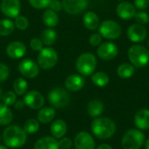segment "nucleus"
<instances>
[{"mask_svg":"<svg viewBox=\"0 0 149 149\" xmlns=\"http://www.w3.org/2000/svg\"><path fill=\"white\" fill-rule=\"evenodd\" d=\"M91 130L98 139L107 140L114 135L116 125L113 120L107 117H97L91 124Z\"/></svg>","mask_w":149,"mask_h":149,"instance_id":"obj_1","label":"nucleus"},{"mask_svg":"<svg viewBox=\"0 0 149 149\" xmlns=\"http://www.w3.org/2000/svg\"><path fill=\"white\" fill-rule=\"evenodd\" d=\"M3 140L7 148H18L23 147L27 141V134L24 128L17 125L7 127L3 133Z\"/></svg>","mask_w":149,"mask_h":149,"instance_id":"obj_2","label":"nucleus"},{"mask_svg":"<svg viewBox=\"0 0 149 149\" xmlns=\"http://www.w3.org/2000/svg\"><path fill=\"white\" fill-rule=\"evenodd\" d=\"M130 63L137 68L145 67L149 63V51L141 45H132L127 52Z\"/></svg>","mask_w":149,"mask_h":149,"instance_id":"obj_3","label":"nucleus"},{"mask_svg":"<svg viewBox=\"0 0 149 149\" xmlns=\"http://www.w3.org/2000/svg\"><path fill=\"white\" fill-rule=\"evenodd\" d=\"M145 143V134L140 129L127 130L121 139L123 149H141Z\"/></svg>","mask_w":149,"mask_h":149,"instance_id":"obj_4","label":"nucleus"},{"mask_svg":"<svg viewBox=\"0 0 149 149\" xmlns=\"http://www.w3.org/2000/svg\"><path fill=\"white\" fill-rule=\"evenodd\" d=\"M97 66V58L91 52H85L76 60V69L82 76L92 75Z\"/></svg>","mask_w":149,"mask_h":149,"instance_id":"obj_5","label":"nucleus"},{"mask_svg":"<svg viewBox=\"0 0 149 149\" xmlns=\"http://www.w3.org/2000/svg\"><path fill=\"white\" fill-rule=\"evenodd\" d=\"M99 32L102 38L109 40H114L120 38L122 32V29L120 24L116 21L107 19L104 20L101 24H100Z\"/></svg>","mask_w":149,"mask_h":149,"instance_id":"obj_6","label":"nucleus"},{"mask_svg":"<svg viewBox=\"0 0 149 149\" xmlns=\"http://www.w3.org/2000/svg\"><path fill=\"white\" fill-rule=\"evenodd\" d=\"M49 103L53 108H63L68 106L71 98L69 93L61 87H56L50 91L47 96Z\"/></svg>","mask_w":149,"mask_h":149,"instance_id":"obj_7","label":"nucleus"},{"mask_svg":"<svg viewBox=\"0 0 149 149\" xmlns=\"http://www.w3.org/2000/svg\"><path fill=\"white\" fill-rule=\"evenodd\" d=\"M58 62V53L52 47L43 48L38 56V65L45 70L51 69L56 65Z\"/></svg>","mask_w":149,"mask_h":149,"instance_id":"obj_8","label":"nucleus"},{"mask_svg":"<svg viewBox=\"0 0 149 149\" xmlns=\"http://www.w3.org/2000/svg\"><path fill=\"white\" fill-rule=\"evenodd\" d=\"M18 71L25 78L34 79L38 75L39 67L32 59L25 58L18 64Z\"/></svg>","mask_w":149,"mask_h":149,"instance_id":"obj_9","label":"nucleus"},{"mask_svg":"<svg viewBox=\"0 0 149 149\" xmlns=\"http://www.w3.org/2000/svg\"><path fill=\"white\" fill-rule=\"evenodd\" d=\"M118 46L113 42L101 43L97 49V55L103 60H112L118 55Z\"/></svg>","mask_w":149,"mask_h":149,"instance_id":"obj_10","label":"nucleus"},{"mask_svg":"<svg viewBox=\"0 0 149 149\" xmlns=\"http://www.w3.org/2000/svg\"><path fill=\"white\" fill-rule=\"evenodd\" d=\"M128 39L133 43H141L144 41L148 35V31L143 24H134L130 25L127 31Z\"/></svg>","mask_w":149,"mask_h":149,"instance_id":"obj_11","label":"nucleus"},{"mask_svg":"<svg viewBox=\"0 0 149 149\" xmlns=\"http://www.w3.org/2000/svg\"><path fill=\"white\" fill-rule=\"evenodd\" d=\"M73 144L76 149H95L96 147L93 137L87 132H79L77 134Z\"/></svg>","mask_w":149,"mask_h":149,"instance_id":"obj_12","label":"nucleus"},{"mask_svg":"<svg viewBox=\"0 0 149 149\" xmlns=\"http://www.w3.org/2000/svg\"><path fill=\"white\" fill-rule=\"evenodd\" d=\"M24 101L25 106L31 109H40L45 104L44 96L38 91H30L25 93L24 97Z\"/></svg>","mask_w":149,"mask_h":149,"instance_id":"obj_13","label":"nucleus"},{"mask_svg":"<svg viewBox=\"0 0 149 149\" xmlns=\"http://www.w3.org/2000/svg\"><path fill=\"white\" fill-rule=\"evenodd\" d=\"M0 8L4 16L14 18L20 13L21 3L19 0H2Z\"/></svg>","mask_w":149,"mask_h":149,"instance_id":"obj_14","label":"nucleus"},{"mask_svg":"<svg viewBox=\"0 0 149 149\" xmlns=\"http://www.w3.org/2000/svg\"><path fill=\"white\" fill-rule=\"evenodd\" d=\"M64 10L71 14L77 15L85 10L88 5V0H63Z\"/></svg>","mask_w":149,"mask_h":149,"instance_id":"obj_15","label":"nucleus"},{"mask_svg":"<svg viewBox=\"0 0 149 149\" xmlns=\"http://www.w3.org/2000/svg\"><path fill=\"white\" fill-rule=\"evenodd\" d=\"M116 13L120 18L124 20H128L134 17V15L136 13V8L134 4L129 2L122 1L117 5Z\"/></svg>","mask_w":149,"mask_h":149,"instance_id":"obj_16","label":"nucleus"},{"mask_svg":"<svg viewBox=\"0 0 149 149\" xmlns=\"http://www.w3.org/2000/svg\"><path fill=\"white\" fill-rule=\"evenodd\" d=\"M6 53L10 58H21L26 53V46L20 41H13L7 45Z\"/></svg>","mask_w":149,"mask_h":149,"instance_id":"obj_17","label":"nucleus"},{"mask_svg":"<svg viewBox=\"0 0 149 149\" xmlns=\"http://www.w3.org/2000/svg\"><path fill=\"white\" fill-rule=\"evenodd\" d=\"M134 125L136 127L141 131H146L149 129V109L142 108L139 110L134 118Z\"/></svg>","mask_w":149,"mask_h":149,"instance_id":"obj_18","label":"nucleus"},{"mask_svg":"<svg viewBox=\"0 0 149 149\" xmlns=\"http://www.w3.org/2000/svg\"><path fill=\"white\" fill-rule=\"evenodd\" d=\"M65 86L66 89L71 92H78L84 87L85 79L80 75L72 74L66 78L65 81Z\"/></svg>","mask_w":149,"mask_h":149,"instance_id":"obj_19","label":"nucleus"},{"mask_svg":"<svg viewBox=\"0 0 149 149\" xmlns=\"http://www.w3.org/2000/svg\"><path fill=\"white\" fill-rule=\"evenodd\" d=\"M51 134L55 139L63 138L67 132V125L63 120H56L51 125Z\"/></svg>","mask_w":149,"mask_h":149,"instance_id":"obj_20","label":"nucleus"},{"mask_svg":"<svg viewBox=\"0 0 149 149\" xmlns=\"http://www.w3.org/2000/svg\"><path fill=\"white\" fill-rule=\"evenodd\" d=\"M34 149H60L58 141L54 137L45 136L37 141L34 145Z\"/></svg>","mask_w":149,"mask_h":149,"instance_id":"obj_21","label":"nucleus"},{"mask_svg":"<svg viewBox=\"0 0 149 149\" xmlns=\"http://www.w3.org/2000/svg\"><path fill=\"white\" fill-rule=\"evenodd\" d=\"M104 104L100 100H92L87 104V113L92 118L100 117L104 112Z\"/></svg>","mask_w":149,"mask_h":149,"instance_id":"obj_22","label":"nucleus"},{"mask_svg":"<svg viewBox=\"0 0 149 149\" xmlns=\"http://www.w3.org/2000/svg\"><path fill=\"white\" fill-rule=\"evenodd\" d=\"M83 23L90 31H94L100 26V18L98 15L93 11H87L83 17Z\"/></svg>","mask_w":149,"mask_h":149,"instance_id":"obj_23","label":"nucleus"},{"mask_svg":"<svg viewBox=\"0 0 149 149\" xmlns=\"http://www.w3.org/2000/svg\"><path fill=\"white\" fill-rule=\"evenodd\" d=\"M56 111L53 107L40 108L38 113V120L42 124H49L55 118Z\"/></svg>","mask_w":149,"mask_h":149,"instance_id":"obj_24","label":"nucleus"},{"mask_svg":"<svg viewBox=\"0 0 149 149\" xmlns=\"http://www.w3.org/2000/svg\"><path fill=\"white\" fill-rule=\"evenodd\" d=\"M135 72V67L130 63H123L117 68V74L120 79H130Z\"/></svg>","mask_w":149,"mask_h":149,"instance_id":"obj_25","label":"nucleus"},{"mask_svg":"<svg viewBox=\"0 0 149 149\" xmlns=\"http://www.w3.org/2000/svg\"><path fill=\"white\" fill-rule=\"evenodd\" d=\"M13 114L8 106L0 103V126H7L11 123Z\"/></svg>","mask_w":149,"mask_h":149,"instance_id":"obj_26","label":"nucleus"},{"mask_svg":"<svg viewBox=\"0 0 149 149\" xmlns=\"http://www.w3.org/2000/svg\"><path fill=\"white\" fill-rule=\"evenodd\" d=\"M42 18L44 21V24L50 28L55 27L58 23V17L56 11H54L51 9H47L44 12Z\"/></svg>","mask_w":149,"mask_h":149,"instance_id":"obj_27","label":"nucleus"},{"mask_svg":"<svg viewBox=\"0 0 149 149\" xmlns=\"http://www.w3.org/2000/svg\"><path fill=\"white\" fill-rule=\"evenodd\" d=\"M40 39L42 40L44 45L47 46L52 45L57 40V33L53 29L47 28L41 32Z\"/></svg>","mask_w":149,"mask_h":149,"instance_id":"obj_28","label":"nucleus"},{"mask_svg":"<svg viewBox=\"0 0 149 149\" xmlns=\"http://www.w3.org/2000/svg\"><path fill=\"white\" fill-rule=\"evenodd\" d=\"M92 81L93 83L99 86V87H104L106 86H107V84L109 83V76L107 73H106L105 72H97L92 74Z\"/></svg>","mask_w":149,"mask_h":149,"instance_id":"obj_29","label":"nucleus"},{"mask_svg":"<svg viewBox=\"0 0 149 149\" xmlns=\"http://www.w3.org/2000/svg\"><path fill=\"white\" fill-rule=\"evenodd\" d=\"M15 29L14 23L8 18L0 20V36L6 37L13 32Z\"/></svg>","mask_w":149,"mask_h":149,"instance_id":"obj_30","label":"nucleus"},{"mask_svg":"<svg viewBox=\"0 0 149 149\" xmlns=\"http://www.w3.org/2000/svg\"><path fill=\"white\" fill-rule=\"evenodd\" d=\"M27 88H28L27 81L23 78L17 79L13 83V90L17 95L21 96V95L25 94L27 92Z\"/></svg>","mask_w":149,"mask_h":149,"instance_id":"obj_31","label":"nucleus"},{"mask_svg":"<svg viewBox=\"0 0 149 149\" xmlns=\"http://www.w3.org/2000/svg\"><path fill=\"white\" fill-rule=\"evenodd\" d=\"M39 129V121L35 119H29L24 122V130L26 134H35Z\"/></svg>","mask_w":149,"mask_h":149,"instance_id":"obj_32","label":"nucleus"},{"mask_svg":"<svg viewBox=\"0 0 149 149\" xmlns=\"http://www.w3.org/2000/svg\"><path fill=\"white\" fill-rule=\"evenodd\" d=\"M14 24H15V27H17L18 30L24 31V30H26V29L28 28V26H29V20H28V18H26L24 16L18 15L17 17H15Z\"/></svg>","mask_w":149,"mask_h":149,"instance_id":"obj_33","label":"nucleus"},{"mask_svg":"<svg viewBox=\"0 0 149 149\" xmlns=\"http://www.w3.org/2000/svg\"><path fill=\"white\" fill-rule=\"evenodd\" d=\"M16 99H17L16 93L12 91H8V92L4 93L3 94V97H2L3 104L8 106V107L14 105V103L16 102Z\"/></svg>","mask_w":149,"mask_h":149,"instance_id":"obj_34","label":"nucleus"},{"mask_svg":"<svg viewBox=\"0 0 149 149\" xmlns=\"http://www.w3.org/2000/svg\"><path fill=\"white\" fill-rule=\"evenodd\" d=\"M134 17L137 21V24H146L149 22V15L144 10L137 11L134 15Z\"/></svg>","mask_w":149,"mask_h":149,"instance_id":"obj_35","label":"nucleus"},{"mask_svg":"<svg viewBox=\"0 0 149 149\" xmlns=\"http://www.w3.org/2000/svg\"><path fill=\"white\" fill-rule=\"evenodd\" d=\"M52 0H29L31 5L35 9H45L50 5Z\"/></svg>","mask_w":149,"mask_h":149,"instance_id":"obj_36","label":"nucleus"},{"mask_svg":"<svg viewBox=\"0 0 149 149\" xmlns=\"http://www.w3.org/2000/svg\"><path fill=\"white\" fill-rule=\"evenodd\" d=\"M30 46H31V48L33 51H35V52H40L44 48V44H43V42H42V40L40 38H32L31 40Z\"/></svg>","mask_w":149,"mask_h":149,"instance_id":"obj_37","label":"nucleus"},{"mask_svg":"<svg viewBox=\"0 0 149 149\" xmlns=\"http://www.w3.org/2000/svg\"><path fill=\"white\" fill-rule=\"evenodd\" d=\"M9 74H10L9 67L4 64L0 63V83L6 80L9 77Z\"/></svg>","mask_w":149,"mask_h":149,"instance_id":"obj_38","label":"nucleus"},{"mask_svg":"<svg viewBox=\"0 0 149 149\" xmlns=\"http://www.w3.org/2000/svg\"><path fill=\"white\" fill-rule=\"evenodd\" d=\"M102 42V37L100 33H93L89 38V44L92 46H99Z\"/></svg>","mask_w":149,"mask_h":149,"instance_id":"obj_39","label":"nucleus"},{"mask_svg":"<svg viewBox=\"0 0 149 149\" xmlns=\"http://www.w3.org/2000/svg\"><path fill=\"white\" fill-rule=\"evenodd\" d=\"M72 144H73L72 141L67 137H65V138L63 137L58 141V146H59L60 149H70L72 148Z\"/></svg>","mask_w":149,"mask_h":149,"instance_id":"obj_40","label":"nucleus"},{"mask_svg":"<svg viewBox=\"0 0 149 149\" xmlns=\"http://www.w3.org/2000/svg\"><path fill=\"white\" fill-rule=\"evenodd\" d=\"M50 9L54 10V11H59L63 8V3L59 0H52L49 5Z\"/></svg>","mask_w":149,"mask_h":149,"instance_id":"obj_41","label":"nucleus"},{"mask_svg":"<svg viewBox=\"0 0 149 149\" xmlns=\"http://www.w3.org/2000/svg\"><path fill=\"white\" fill-rule=\"evenodd\" d=\"M149 5V0H134V6L135 8L139 9L140 10H143L147 9Z\"/></svg>","mask_w":149,"mask_h":149,"instance_id":"obj_42","label":"nucleus"},{"mask_svg":"<svg viewBox=\"0 0 149 149\" xmlns=\"http://www.w3.org/2000/svg\"><path fill=\"white\" fill-rule=\"evenodd\" d=\"M25 104L24 100H16V102L14 103V107L16 110H22L24 107Z\"/></svg>","mask_w":149,"mask_h":149,"instance_id":"obj_43","label":"nucleus"},{"mask_svg":"<svg viewBox=\"0 0 149 149\" xmlns=\"http://www.w3.org/2000/svg\"><path fill=\"white\" fill-rule=\"evenodd\" d=\"M97 149H113L109 144H106V143H104V144H100Z\"/></svg>","mask_w":149,"mask_h":149,"instance_id":"obj_44","label":"nucleus"},{"mask_svg":"<svg viewBox=\"0 0 149 149\" xmlns=\"http://www.w3.org/2000/svg\"><path fill=\"white\" fill-rule=\"evenodd\" d=\"M144 145H145V148L149 149V139H148L147 141H145Z\"/></svg>","mask_w":149,"mask_h":149,"instance_id":"obj_45","label":"nucleus"},{"mask_svg":"<svg viewBox=\"0 0 149 149\" xmlns=\"http://www.w3.org/2000/svg\"><path fill=\"white\" fill-rule=\"evenodd\" d=\"M0 149H8L7 147H5V146H2V145H0Z\"/></svg>","mask_w":149,"mask_h":149,"instance_id":"obj_46","label":"nucleus"},{"mask_svg":"<svg viewBox=\"0 0 149 149\" xmlns=\"http://www.w3.org/2000/svg\"><path fill=\"white\" fill-rule=\"evenodd\" d=\"M2 97H3V93H2V89L0 87V100H2Z\"/></svg>","mask_w":149,"mask_h":149,"instance_id":"obj_47","label":"nucleus"},{"mask_svg":"<svg viewBox=\"0 0 149 149\" xmlns=\"http://www.w3.org/2000/svg\"><path fill=\"white\" fill-rule=\"evenodd\" d=\"M117 1H120V2H122V1H124V0H117Z\"/></svg>","mask_w":149,"mask_h":149,"instance_id":"obj_48","label":"nucleus"},{"mask_svg":"<svg viewBox=\"0 0 149 149\" xmlns=\"http://www.w3.org/2000/svg\"><path fill=\"white\" fill-rule=\"evenodd\" d=\"M148 47H149V40H148Z\"/></svg>","mask_w":149,"mask_h":149,"instance_id":"obj_49","label":"nucleus"},{"mask_svg":"<svg viewBox=\"0 0 149 149\" xmlns=\"http://www.w3.org/2000/svg\"><path fill=\"white\" fill-rule=\"evenodd\" d=\"M0 141H1V135H0Z\"/></svg>","mask_w":149,"mask_h":149,"instance_id":"obj_50","label":"nucleus"}]
</instances>
